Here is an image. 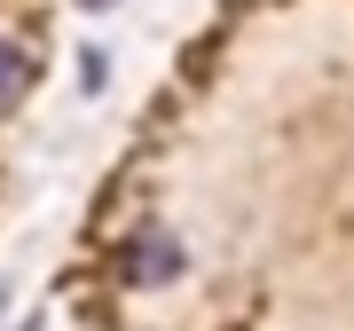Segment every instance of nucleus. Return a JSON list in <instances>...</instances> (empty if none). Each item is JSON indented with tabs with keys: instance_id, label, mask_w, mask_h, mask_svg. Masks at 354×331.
Listing matches in <instances>:
<instances>
[{
	"instance_id": "nucleus-1",
	"label": "nucleus",
	"mask_w": 354,
	"mask_h": 331,
	"mask_svg": "<svg viewBox=\"0 0 354 331\" xmlns=\"http://www.w3.org/2000/svg\"><path fill=\"white\" fill-rule=\"evenodd\" d=\"M174 268H181V244L165 229H142L127 244V284H158V276H174Z\"/></svg>"
},
{
	"instance_id": "nucleus-2",
	"label": "nucleus",
	"mask_w": 354,
	"mask_h": 331,
	"mask_svg": "<svg viewBox=\"0 0 354 331\" xmlns=\"http://www.w3.org/2000/svg\"><path fill=\"white\" fill-rule=\"evenodd\" d=\"M24 79H32V64H24V48H16L8 32H0V111H8L16 95H24Z\"/></svg>"
},
{
	"instance_id": "nucleus-3",
	"label": "nucleus",
	"mask_w": 354,
	"mask_h": 331,
	"mask_svg": "<svg viewBox=\"0 0 354 331\" xmlns=\"http://www.w3.org/2000/svg\"><path fill=\"white\" fill-rule=\"evenodd\" d=\"M87 8H111V0H87Z\"/></svg>"
}]
</instances>
